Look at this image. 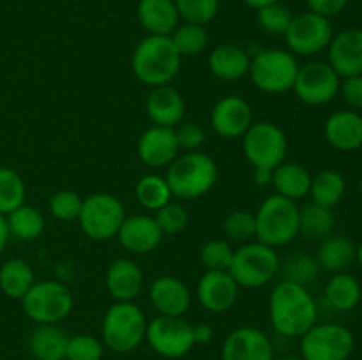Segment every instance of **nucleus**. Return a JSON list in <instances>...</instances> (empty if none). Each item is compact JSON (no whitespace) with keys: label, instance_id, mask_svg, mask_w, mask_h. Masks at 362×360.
Wrapping results in <instances>:
<instances>
[{"label":"nucleus","instance_id":"f257e3e1","mask_svg":"<svg viewBox=\"0 0 362 360\" xmlns=\"http://www.w3.org/2000/svg\"><path fill=\"white\" fill-rule=\"evenodd\" d=\"M269 318L276 334L300 337L318 321L317 300L308 286L281 279L269 295Z\"/></svg>","mask_w":362,"mask_h":360},{"label":"nucleus","instance_id":"f03ea898","mask_svg":"<svg viewBox=\"0 0 362 360\" xmlns=\"http://www.w3.org/2000/svg\"><path fill=\"white\" fill-rule=\"evenodd\" d=\"M182 56L173 46L170 35H147L131 55L133 74L147 87L170 85L180 71Z\"/></svg>","mask_w":362,"mask_h":360},{"label":"nucleus","instance_id":"7ed1b4c3","mask_svg":"<svg viewBox=\"0 0 362 360\" xmlns=\"http://www.w3.org/2000/svg\"><path fill=\"white\" fill-rule=\"evenodd\" d=\"M218 164L200 150L184 152L166 168V182L175 198L197 200L205 196L218 182Z\"/></svg>","mask_w":362,"mask_h":360},{"label":"nucleus","instance_id":"20e7f679","mask_svg":"<svg viewBox=\"0 0 362 360\" xmlns=\"http://www.w3.org/2000/svg\"><path fill=\"white\" fill-rule=\"evenodd\" d=\"M147 316L134 302H113L101 321V341L113 353H131L145 341Z\"/></svg>","mask_w":362,"mask_h":360},{"label":"nucleus","instance_id":"39448f33","mask_svg":"<svg viewBox=\"0 0 362 360\" xmlns=\"http://www.w3.org/2000/svg\"><path fill=\"white\" fill-rule=\"evenodd\" d=\"M300 207L293 200L271 194L265 198L255 214L258 242L271 247H281L292 242L299 235Z\"/></svg>","mask_w":362,"mask_h":360},{"label":"nucleus","instance_id":"423d86ee","mask_svg":"<svg viewBox=\"0 0 362 360\" xmlns=\"http://www.w3.org/2000/svg\"><path fill=\"white\" fill-rule=\"evenodd\" d=\"M21 307L28 320L35 325H59L74 307L69 286L57 279H45L32 284L21 299Z\"/></svg>","mask_w":362,"mask_h":360},{"label":"nucleus","instance_id":"0eeeda50","mask_svg":"<svg viewBox=\"0 0 362 360\" xmlns=\"http://www.w3.org/2000/svg\"><path fill=\"white\" fill-rule=\"evenodd\" d=\"M299 62L293 53L283 48L262 49L251 59L250 78L258 90L278 95L292 90Z\"/></svg>","mask_w":362,"mask_h":360},{"label":"nucleus","instance_id":"6e6552de","mask_svg":"<svg viewBox=\"0 0 362 360\" xmlns=\"http://www.w3.org/2000/svg\"><path fill=\"white\" fill-rule=\"evenodd\" d=\"M281 261L274 247L258 242H246L233 253L228 272L239 288H262L278 275Z\"/></svg>","mask_w":362,"mask_h":360},{"label":"nucleus","instance_id":"1a4fd4ad","mask_svg":"<svg viewBox=\"0 0 362 360\" xmlns=\"http://www.w3.org/2000/svg\"><path fill=\"white\" fill-rule=\"evenodd\" d=\"M126 219L122 201L110 193H94L83 198L78 222L85 235L95 242H106L119 233Z\"/></svg>","mask_w":362,"mask_h":360},{"label":"nucleus","instance_id":"9d476101","mask_svg":"<svg viewBox=\"0 0 362 360\" xmlns=\"http://www.w3.org/2000/svg\"><path fill=\"white\" fill-rule=\"evenodd\" d=\"M243 152L253 168L274 169L285 162L288 152L286 134L274 122H253L243 138Z\"/></svg>","mask_w":362,"mask_h":360},{"label":"nucleus","instance_id":"9b49d317","mask_svg":"<svg viewBox=\"0 0 362 360\" xmlns=\"http://www.w3.org/2000/svg\"><path fill=\"white\" fill-rule=\"evenodd\" d=\"M356 348L352 330L339 323H315L300 335L304 360H349Z\"/></svg>","mask_w":362,"mask_h":360},{"label":"nucleus","instance_id":"f8f14e48","mask_svg":"<svg viewBox=\"0 0 362 360\" xmlns=\"http://www.w3.org/2000/svg\"><path fill=\"white\" fill-rule=\"evenodd\" d=\"M145 341L163 359H182L193 349V325L182 316H161L148 321Z\"/></svg>","mask_w":362,"mask_h":360},{"label":"nucleus","instance_id":"ddd939ff","mask_svg":"<svg viewBox=\"0 0 362 360\" xmlns=\"http://www.w3.org/2000/svg\"><path fill=\"white\" fill-rule=\"evenodd\" d=\"M334 37L331 20L317 13L296 14L292 18L288 30L285 32V41L288 52L296 56H315L327 49Z\"/></svg>","mask_w":362,"mask_h":360},{"label":"nucleus","instance_id":"4468645a","mask_svg":"<svg viewBox=\"0 0 362 360\" xmlns=\"http://www.w3.org/2000/svg\"><path fill=\"white\" fill-rule=\"evenodd\" d=\"M341 78L329 62L311 60V62L299 66L296 83L292 90L297 99L308 106H324L334 101L339 94Z\"/></svg>","mask_w":362,"mask_h":360},{"label":"nucleus","instance_id":"2eb2a0df","mask_svg":"<svg viewBox=\"0 0 362 360\" xmlns=\"http://www.w3.org/2000/svg\"><path fill=\"white\" fill-rule=\"evenodd\" d=\"M253 124V109L240 95L221 97L211 109V127L219 138L237 140L246 134Z\"/></svg>","mask_w":362,"mask_h":360},{"label":"nucleus","instance_id":"dca6fc26","mask_svg":"<svg viewBox=\"0 0 362 360\" xmlns=\"http://www.w3.org/2000/svg\"><path fill=\"white\" fill-rule=\"evenodd\" d=\"M197 296L205 311L226 313L239 299V284L228 270H205L197 286Z\"/></svg>","mask_w":362,"mask_h":360},{"label":"nucleus","instance_id":"f3484780","mask_svg":"<svg viewBox=\"0 0 362 360\" xmlns=\"http://www.w3.org/2000/svg\"><path fill=\"white\" fill-rule=\"evenodd\" d=\"M221 360H274V348L264 330L257 327H239L226 335Z\"/></svg>","mask_w":362,"mask_h":360},{"label":"nucleus","instance_id":"a211bd4d","mask_svg":"<svg viewBox=\"0 0 362 360\" xmlns=\"http://www.w3.org/2000/svg\"><path fill=\"white\" fill-rule=\"evenodd\" d=\"M175 129L151 126L138 138V157L148 168H168L179 155Z\"/></svg>","mask_w":362,"mask_h":360},{"label":"nucleus","instance_id":"6ab92c4d","mask_svg":"<svg viewBox=\"0 0 362 360\" xmlns=\"http://www.w3.org/2000/svg\"><path fill=\"white\" fill-rule=\"evenodd\" d=\"M329 66L339 78L362 74V28H346L327 46Z\"/></svg>","mask_w":362,"mask_h":360},{"label":"nucleus","instance_id":"aec40b11","mask_svg":"<svg viewBox=\"0 0 362 360\" xmlns=\"http://www.w3.org/2000/svg\"><path fill=\"white\" fill-rule=\"evenodd\" d=\"M163 232L152 215L136 214L124 219L117 239L120 246L131 254H148L158 249L163 240Z\"/></svg>","mask_w":362,"mask_h":360},{"label":"nucleus","instance_id":"412c9836","mask_svg":"<svg viewBox=\"0 0 362 360\" xmlns=\"http://www.w3.org/2000/svg\"><path fill=\"white\" fill-rule=\"evenodd\" d=\"M148 299L161 316H184L191 306V292L175 275H159L148 288Z\"/></svg>","mask_w":362,"mask_h":360},{"label":"nucleus","instance_id":"4be33fe9","mask_svg":"<svg viewBox=\"0 0 362 360\" xmlns=\"http://www.w3.org/2000/svg\"><path fill=\"white\" fill-rule=\"evenodd\" d=\"M145 112L152 126L175 129L186 115V102L180 92L172 85L154 87L145 101Z\"/></svg>","mask_w":362,"mask_h":360},{"label":"nucleus","instance_id":"5701e85b","mask_svg":"<svg viewBox=\"0 0 362 360\" xmlns=\"http://www.w3.org/2000/svg\"><path fill=\"white\" fill-rule=\"evenodd\" d=\"M327 143L339 152H354L362 147V115L354 109L334 112L324 126Z\"/></svg>","mask_w":362,"mask_h":360},{"label":"nucleus","instance_id":"b1692460","mask_svg":"<svg viewBox=\"0 0 362 360\" xmlns=\"http://www.w3.org/2000/svg\"><path fill=\"white\" fill-rule=\"evenodd\" d=\"M106 288L115 302H133L144 288V272L136 261L117 258L106 270Z\"/></svg>","mask_w":362,"mask_h":360},{"label":"nucleus","instance_id":"393cba45","mask_svg":"<svg viewBox=\"0 0 362 360\" xmlns=\"http://www.w3.org/2000/svg\"><path fill=\"white\" fill-rule=\"evenodd\" d=\"M136 14L148 35H172L180 23L179 11L173 0H140Z\"/></svg>","mask_w":362,"mask_h":360},{"label":"nucleus","instance_id":"a878e982","mask_svg":"<svg viewBox=\"0 0 362 360\" xmlns=\"http://www.w3.org/2000/svg\"><path fill=\"white\" fill-rule=\"evenodd\" d=\"M250 64V53L235 44H219L209 55V69L221 81H237L247 76Z\"/></svg>","mask_w":362,"mask_h":360},{"label":"nucleus","instance_id":"bb28decb","mask_svg":"<svg viewBox=\"0 0 362 360\" xmlns=\"http://www.w3.org/2000/svg\"><path fill=\"white\" fill-rule=\"evenodd\" d=\"M69 335L59 325H37L28 337V352L34 360H66Z\"/></svg>","mask_w":362,"mask_h":360},{"label":"nucleus","instance_id":"cd10ccee","mask_svg":"<svg viewBox=\"0 0 362 360\" xmlns=\"http://www.w3.org/2000/svg\"><path fill=\"white\" fill-rule=\"evenodd\" d=\"M311 179L313 175L299 162H281L272 169V187L276 194L293 201L310 194Z\"/></svg>","mask_w":362,"mask_h":360},{"label":"nucleus","instance_id":"c85d7f7f","mask_svg":"<svg viewBox=\"0 0 362 360\" xmlns=\"http://www.w3.org/2000/svg\"><path fill=\"white\" fill-rule=\"evenodd\" d=\"M317 261L322 270L331 274L345 272L356 261V244L345 235H329L318 246Z\"/></svg>","mask_w":362,"mask_h":360},{"label":"nucleus","instance_id":"c756f323","mask_svg":"<svg viewBox=\"0 0 362 360\" xmlns=\"http://www.w3.org/2000/svg\"><path fill=\"white\" fill-rule=\"evenodd\" d=\"M362 296L361 282L349 272H336L325 284V300L332 309L346 313L359 306Z\"/></svg>","mask_w":362,"mask_h":360},{"label":"nucleus","instance_id":"7c9ffc66","mask_svg":"<svg viewBox=\"0 0 362 360\" xmlns=\"http://www.w3.org/2000/svg\"><path fill=\"white\" fill-rule=\"evenodd\" d=\"M34 282V270L21 258H11L0 265V292L7 299L21 300Z\"/></svg>","mask_w":362,"mask_h":360},{"label":"nucleus","instance_id":"2f4dec72","mask_svg":"<svg viewBox=\"0 0 362 360\" xmlns=\"http://www.w3.org/2000/svg\"><path fill=\"white\" fill-rule=\"evenodd\" d=\"M346 191L345 176L336 169H322L311 179L310 196L313 203L325 208H334L343 200Z\"/></svg>","mask_w":362,"mask_h":360},{"label":"nucleus","instance_id":"473e14b6","mask_svg":"<svg viewBox=\"0 0 362 360\" xmlns=\"http://www.w3.org/2000/svg\"><path fill=\"white\" fill-rule=\"evenodd\" d=\"M336 226V215L332 208L320 207L317 203H308L300 207L299 214V233H303L306 239L324 240L332 235Z\"/></svg>","mask_w":362,"mask_h":360},{"label":"nucleus","instance_id":"72a5a7b5","mask_svg":"<svg viewBox=\"0 0 362 360\" xmlns=\"http://www.w3.org/2000/svg\"><path fill=\"white\" fill-rule=\"evenodd\" d=\"M7 226H9L11 236L23 242H32V240L39 239L45 232V215L32 205L23 203L18 207L16 210L6 215Z\"/></svg>","mask_w":362,"mask_h":360},{"label":"nucleus","instance_id":"f704fd0d","mask_svg":"<svg viewBox=\"0 0 362 360\" xmlns=\"http://www.w3.org/2000/svg\"><path fill=\"white\" fill-rule=\"evenodd\" d=\"M134 194H136V200L141 207L154 212L165 207L166 203H170L173 198L165 176L156 175V173H148V175L141 176L138 180L136 187H134Z\"/></svg>","mask_w":362,"mask_h":360},{"label":"nucleus","instance_id":"c9c22d12","mask_svg":"<svg viewBox=\"0 0 362 360\" xmlns=\"http://www.w3.org/2000/svg\"><path fill=\"white\" fill-rule=\"evenodd\" d=\"M27 186L21 175L7 166H0V214L9 215L25 203Z\"/></svg>","mask_w":362,"mask_h":360},{"label":"nucleus","instance_id":"e433bc0d","mask_svg":"<svg viewBox=\"0 0 362 360\" xmlns=\"http://www.w3.org/2000/svg\"><path fill=\"white\" fill-rule=\"evenodd\" d=\"M170 39H172L173 46L180 56L200 55L209 44V34L204 25L186 23V21L177 25Z\"/></svg>","mask_w":362,"mask_h":360},{"label":"nucleus","instance_id":"4c0bfd02","mask_svg":"<svg viewBox=\"0 0 362 360\" xmlns=\"http://www.w3.org/2000/svg\"><path fill=\"white\" fill-rule=\"evenodd\" d=\"M279 270L283 272V279L285 281L297 282V284L308 286L317 279L318 272H320V265H318L317 258L308 256V254H293L288 260L283 261Z\"/></svg>","mask_w":362,"mask_h":360},{"label":"nucleus","instance_id":"58836bf2","mask_svg":"<svg viewBox=\"0 0 362 360\" xmlns=\"http://www.w3.org/2000/svg\"><path fill=\"white\" fill-rule=\"evenodd\" d=\"M180 20L186 23L207 25L218 16L221 0H173Z\"/></svg>","mask_w":362,"mask_h":360},{"label":"nucleus","instance_id":"ea45409f","mask_svg":"<svg viewBox=\"0 0 362 360\" xmlns=\"http://www.w3.org/2000/svg\"><path fill=\"white\" fill-rule=\"evenodd\" d=\"M292 11L285 4H281V0L262 7L257 13V20L260 28L271 35H285L290 23H292Z\"/></svg>","mask_w":362,"mask_h":360},{"label":"nucleus","instance_id":"a19ab883","mask_svg":"<svg viewBox=\"0 0 362 360\" xmlns=\"http://www.w3.org/2000/svg\"><path fill=\"white\" fill-rule=\"evenodd\" d=\"M103 355H105V344L95 335H69L66 360H101Z\"/></svg>","mask_w":362,"mask_h":360},{"label":"nucleus","instance_id":"79ce46f5","mask_svg":"<svg viewBox=\"0 0 362 360\" xmlns=\"http://www.w3.org/2000/svg\"><path fill=\"white\" fill-rule=\"evenodd\" d=\"M233 253L235 249H232V246L225 240H209L202 246L200 261L205 270H228L233 260Z\"/></svg>","mask_w":362,"mask_h":360},{"label":"nucleus","instance_id":"37998d69","mask_svg":"<svg viewBox=\"0 0 362 360\" xmlns=\"http://www.w3.org/2000/svg\"><path fill=\"white\" fill-rule=\"evenodd\" d=\"M81 203H83V198L76 193V191L62 189L57 191L52 198H49L48 208L52 212V215L59 221H78V215H80Z\"/></svg>","mask_w":362,"mask_h":360},{"label":"nucleus","instance_id":"c03bdc74","mask_svg":"<svg viewBox=\"0 0 362 360\" xmlns=\"http://www.w3.org/2000/svg\"><path fill=\"white\" fill-rule=\"evenodd\" d=\"M223 229H225L226 236L233 240V242L246 244L250 242L257 232V224H255V214L247 210H233L226 215L225 222H223Z\"/></svg>","mask_w":362,"mask_h":360},{"label":"nucleus","instance_id":"a18cd8bd","mask_svg":"<svg viewBox=\"0 0 362 360\" xmlns=\"http://www.w3.org/2000/svg\"><path fill=\"white\" fill-rule=\"evenodd\" d=\"M156 222L161 228L163 235H175L186 229L187 222H189V214H187L186 208L179 203H166L165 207L159 208L156 212Z\"/></svg>","mask_w":362,"mask_h":360},{"label":"nucleus","instance_id":"49530a36","mask_svg":"<svg viewBox=\"0 0 362 360\" xmlns=\"http://www.w3.org/2000/svg\"><path fill=\"white\" fill-rule=\"evenodd\" d=\"M175 138L180 150H200L205 141V131L204 127L194 122H182L175 127Z\"/></svg>","mask_w":362,"mask_h":360},{"label":"nucleus","instance_id":"de8ad7c7","mask_svg":"<svg viewBox=\"0 0 362 360\" xmlns=\"http://www.w3.org/2000/svg\"><path fill=\"white\" fill-rule=\"evenodd\" d=\"M339 95H341L343 101L350 109H354V112L362 109V74L341 78Z\"/></svg>","mask_w":362,"mask_h":360},{"label":"nucleus","instance_id":"09e8293b","mask_svg":"<svg viewBox=\"0 0 362 360\" xmlns=\"http://www.w3.org/2000/svg\"><path fill=\"white\" fill-rule=\"evenodd\" d=\"M306 4L311 13H317L331 20L332 16H336V14L345 9L349 0H306Z\"/></svg>","mask_w":362,"mask_h":360},{"label":"nucleus","instance_id":"8fccbe9b","mask_svg":"<svg viewBox=\"0 0 362 360\" xmlns=\"http://www.w3.org/2000/svg\"><path fill=\"white\" fill-rule=\"evenodd\" d=\"M212 327L209 323H197L193 325V339L194 344H207L212 339Z\"/></svg>","mask_w":362,"mask_h":360},{"label":"nucleus","instance_id":"3c124183","mask_svg":"<svg viewBox=\"0 0 362 360\" xmlns=\"http://www.w3.org/2000/svg\"><path fill=\"white\" fill-rule=\"evenodd\" d=\"M253 180H255V184L260 187L272 186V169L253 168Z\"/></svg>","mask_w":362,"mask_h":360},{"label":"nucleus","instance_id":"603ef678","mask_svg":"<svg viewBox=\"0 0 362 360\" xmlns=\"http://www.w3.org/2000/svg\"><path fill=\"white\" fill-rule=\"evenodd\" d=\"M9 239H11V233H9V226H7V219L6 215L0 214V256H2L4 251H6Z\"/></svg>","mask_w":362,"mask_h":360},{"label":"nucleus","instance_id":"864d4df0","mask_svg":"<svg viewBox=\"0 0 362 360\" xmlns=\"http://www.w3.org/2000/svg\"><path fill=\"white\" fill-rule=\"evenodd\" d=\"M246 6L253 7V9H262V7L269 6V4H274V2H279V0H243Z\"/></svg>","mask_w":362,"mask_h":360},{"label":"nucleus","instance_id":"5fc2aeb1","mask_svg":"<svg viewBox=\"0 0 362 360\" xmlns=\"http://www.w3.org/2000/svg\"><path fill=\"white\" fill-rule=\"evenodd\" d=\"M356 261L362 267V240L356 246Z\"/></svg>","mask_w":362,"mask_h":360},{"label":"nucleus","instance_id":"6e6d98bb","mask_svg":"<svg viewBox=\"0 0 362 360\" xmlns=\"http://www.w3.org/2000/svg\"><path fill=\"white\" fill-rule=\"evenodd\" d=\"M278 360H304V359H303V356H292V355H290V356H281V359H278Z\"/></svg>","mask_w":362,"mask_h":360},{"label":"nucleus","instance_id":"4d7b16f0","mask_svg":"<svg viewBox=\"0 0 362 360\" xmlns=\"http://www.w3.org/2000/svg\"><path fill=\"white\" fill-rule=\"evenodd\" d=\"M359 191H361V194H362V176H361V180H359Z\"/></svg>","mask_w":362,"mask_h":360}]
</instances>
